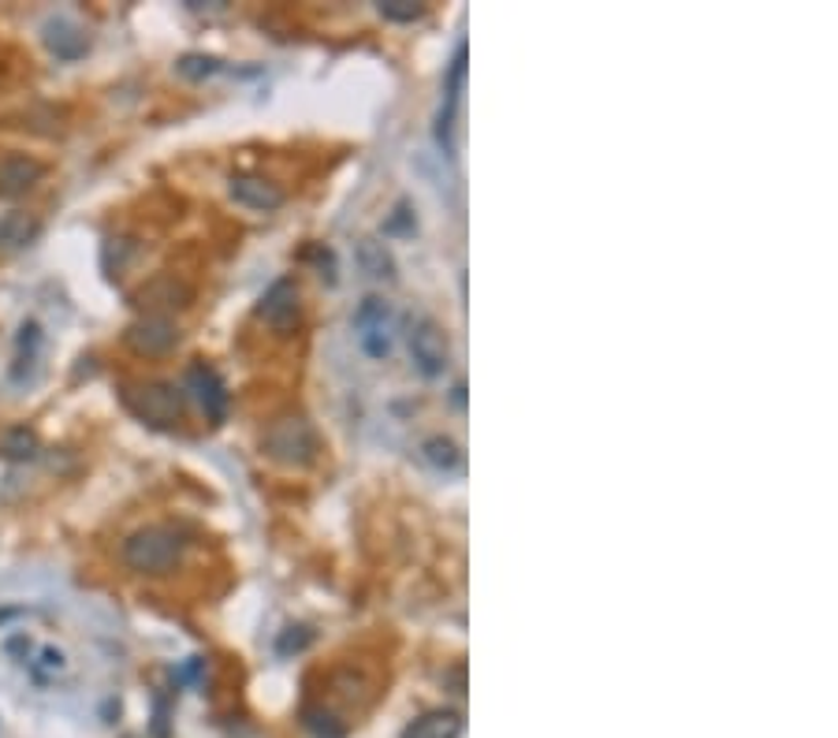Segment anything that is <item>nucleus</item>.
Returning a JSON list of instances; mask_svg holds the SVG:
<instances>
[{"label": "nucleus", "instance_id": "f257e3e1", "mask_svg": "<svg viewBox=\"0 0 838 738\" xmlns=\"http://www.w3.org/2000/svg\"><path fill=\"white\" fill-rule=\"evenodd\" d=\"M184 534L176 526H142L123 541V563L139 574H172L184 560Z\"/></svg>", "mask_w": 838, "mask_h": 738}, {"label": "nucleus", "instance_id": "f03ea898", "mask_svg": "<svg viewBox=\"0 0 838 738\" xmlns=\"http://www.w3.org/2000/svg\"><path fill=\"white\" fill-rule=\"evenodd\" d=\"M0 649L12 656L38 687H52V682H60L63 676H71V656L68 649H60L57 642H38V637L26 631H12L4 634Z\"/></svg>", "mask_w": 838, "mask_h": 738}, {"label": "nucleus", "instance_id": "7ed1b4c3", "mask_svg": "<svg viewBox=\"0 0 838 738\" xmlns=\"http://www.w3.org/2000/svg\"><path fill=\"white\" fill-rule=\"evenodd\" d=\"M351 325H354V336H358V348L366 359H373V362L391 359L399 321H396V309L388 306V298H380V295L362 298L351 317Z\"/></svg>", "mask_w": 838, "mask_h": 738}, {"label": "nucleus", "instance_id": "20e7f679", "mask_svg": "<svg viewBox=\"0 0 838 738\" xmlns=\"http://www.w3.org/2000/svg\"><path fill=\"white\" fill-rule=\"evenodd\" d=\"M123 407L131 410L139 422L153 425V430H176L184 422V391L150 380V385H127L120 391Z\"/></svg>", "mask_w": 838, "mask_h": 738}, {"label": "nucleus", "instance_id": "39448f33", "mask_svg": "<svg viewBox=\"0 0 838 738\" xmlns=\"http://www.w3.org/2000/svg\"><path fill=\"white\" fill-rule=\"evenodd\" d=\"M265 452L287 467H306L317 459V433L303 414H284L265 430Z\"/></svg>", "mask_w": 838, "mask_h": 738}, {"label": "nucleus", "instance_id": "423d86ee", "mask_svg": "<svg viewBox=\"0 0 838 738\" xmlns=\"http://www.w3.org/2000/svg\"><path fill=\"white\" fill-rule=\"evenodd\" d=\"M406 343H410V359H414V370L422 377H444L451 366V343H448V332H444L440 321L433 317H414L410 321V332H406Z\"/></svg>", "mask_w": 838, "mask_h": 738}, {"label": "nucleus", "instance_id": "0eeeda50", "mask_svg": "<svg viewBox=\"0 0 838 738\" xmlns=\"http://www.w3.org/2000/svg\"><path fill=\"white\" fill-rule=\"evenodd\" d=\"M462 82H467V42L455 45L448 75H444V102H440V113H436V145H440L448 157H455V120H459Z\"/></svg>", "mask_w": 838, "mask_h": 738}, {"label": "nucleus", "instance_id": "6e6552de", "mask_svg": "<svg viewBox=\"0 0 838 738\" xmlns=\"http://www.w3.org/2000/svg\"><path fill=\"white\" fill-rule=\"evenodd\" d=\"M187 388H190V396L198 399V407L205 410L209 422L221 425L227 418V403H232L221 373H216L213 366H205V362H194V366L187 370Z\"/></svg>", "mask_w": 838, "mask_h": 738}, {"label": "nucleus", "instance_id": "1a4fd4ad", "mask_svg": "<svg viewBox=\"0 0 838 738\" xmlns=\"http://www.w3.org/2000/svg\"><path fill=\"white\" fill-rule=\"evenodd\" d=\"M176 340H179L176 325H172L164 314H145L142 321H134L127 328V343H131L139 354H164V351L176 348Z\"/></svg>", "mask_w": 838, "mask_h": 738}, {"label": "nucleus", "instance_id": "9d476101", "mask_svg": "<svg viewBox=\"0 0 838 738\" xmlns=\"http://www.w3.org/2000/svg\"><path fill=\"white\" fill-rule=\"evenodd\" d=\"M258 314H261V321H269L272 328L287 332V328L298 321V288H295V280H291V277L276 280V284H272L265 295H261Z\"/></svg>", "mask_w": 838, "mask_h": 738}, {"label": "nucleus", "instance_id": "9b49d317", "mask_svg": "<svg viewBox=\"0 0 838 738\" xmlns=\"http://www.w3.org/2000/svg\"><path fill=\"white\" fill-rule=\"evenodd\" d=\"M227 190H232L235 202L253 209V213H272V209H280L284 206V198H287L284 190L265 176H235Z\"/></svg>", "mask_w": 838, "mask_h": 738}, {"label": "nucleus", "instance_id": "f8f14e48", "mask_svg": "<svg viewBox=\"0 0 838 738\" xmlns=\"http://www.w3.org/2000/svg\"><path fill=\"white\" fill-rule=\"evenodd\" d=\"M45 164L34 157H23V153H12V157L0 161V198H20L26 195L34 184H42Z\"/></svg>", "mask_w": 838, "mask_h": 738}, {"label": "nucleus", "instance_id": "ddd939ff", "mask_svg": "<svg viewBox=\"0 0 838 738\" xmlns=\"http://www.w3.org/2000/svg\"><path fill=\"white\" fill-rule=\"evenodd\" d=\"M403 738H462V716L455 708H433L406 724Z\"/></svg>", "mask_w": 838, "mask_h": 738}, {"label": "nucleus", "instance_id": "4468645a", "mask_svg": "<svg viewBox=\"0 0 838 738\" xmlns=\"http://www.w3.org/2000/svg\"><path fill=\"white\" fill-rule=\"evenodd\" d=\"M38 235H42L38 216L23 213V209H12V213L0 216V246H4V250H23V246H31Z\"/></svg>", "mask_w": 838, "mask_h": 738}, {"label": "nucleus", "instance_id": "2eb2a0df", "mask_svg": "<svg viewBox=\"0 0 838 738\" xmlns=\"http://www.w3.org/2000/svg\"><path fill=\"white\" fill-rule=\"evenodd\" d=\"M45 45H49L57 57L63 60H75L82 49H86V34L79 31V26H71L68 20H57L45 26Z\"/></svg>", "mask_w": 838, "mask_h": 738}, {"label": "nucleus", "instance_id": "dca6fc26", "mask_svg": "<svg viewBox=\"0 0 838 738\" xmlns=\"http://www.w3.org/2000/svg\"><path fill=\"white\" fill-rule=\"evenodd\" d=\"M358 261H362V269H366L369 277H377V280L396 277V261H391V254L385 250V243H377V239L358 243Z\"/></svg>", "mask_w": 838, "mask_h": 738}, {"label": "nucleus", "instance_id": "f3484780", "mask_svg": "<svg viewBox=\"0 0 838 738\" xmlns=\"http://www.w3.org/2000/svg\"><path fill=\"white\" fill-rule=\"evenodd\" d=\"M422 455L433 462L436 470H459V467H462L459 444L448 441V436H433V441H425V444H422Z\"/></svg>", "mask_w": 838, "mask_h": 738}, {"label": "nucleus", "instance_id": "a211bd4d", "mask_svg": "<svg viewBox=\"0 0 838 738\" xmlns=\"http://www.w3.org/2000/svg\"><path fill=\"white\" fill-rule=\"evenodd\" d=\"M377 12L385 15L388 23H414L425 15V4H417V0H380Z\"/></svg>", "mask_w": 838, "mask_h": 738}, {"label": "nucleus", "instance_id": "6ab92c4d", "mask_svg": "<svg viewBox=\"0 0 838 738\" xmlns=\"http://www.w3.org/2000/svg\"><path fill=\"white\" fill-rule=\"evenodd\" d=\"M176 71L184 79H209V75H216V71H224V63L216 57H198V52H190V57L176 63Z\"/></svg>", "mask_w": 838, "mask_h": 738}, {"label": "nucleus", "instance_id": "aec40b11", "mask_svg": "<svg viewBox=\"0 0 838 738\" xmlns=\"http://www.w3.org/2000/svg\"><path fill=\"white\" fill-rule=\"evenodd\" d=\"M4 455H12V459H31L34 455V436L26 430H15L4 436Z\"/></svg>", "mask_w": 838, "mask_h": 738}]
</instances>
